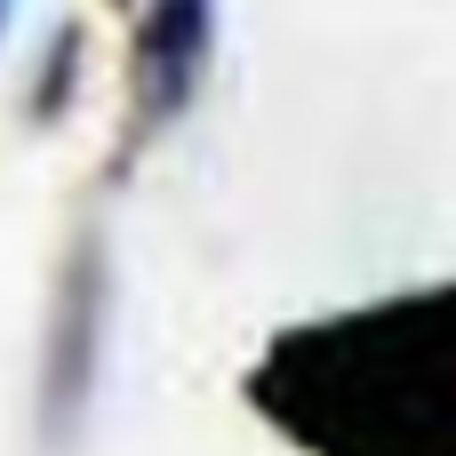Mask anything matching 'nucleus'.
I'll return each mask as SVG.
<instances>
[{"instance_id": "2", "label": "nucleus", "mask_w": 456, "mask_h": 456, "mask_svg": "<svg viewBox=\"0 0 456 456\" xmlns=\"http://www.w3.org/2000/svg\"><path fill=\"white\" fill-rule=\"evenodd\" d=\"M104 321H112V265H104V240L80 232L56 273L48 345H40V441L48 449H72V433L88 425L96 369H104Z\"/></svg>"}, {"instance_id": "4", "label": "nucleus", "mask_w": 456, "mask_h": 456, "mask_svg": "<svg viewBox=\"0 0 456 456\" xmlns=\"http://www.w3.org/2000/svg\"><path fill=\"white\" fill-rule=\"evenodd\" d=\"M72 88H80V24L64 16L48 32V56H40V80H32V120H56L72 104Z\"/></svg>"}, {"instance_id": "6", "label": "nucleus", "mask_w": 456, "mask_h": 456, "mask_svg": "<svg viewBox=\"0 0 456 456\" xmlns=\"http://www.w3.org/2000/svg\"><path fill=\"white\" fill-rule=\"evenodd\" d=\"M112 8H128V0H112Z\"/></svg>"}, {"instance_id": "1", "label": "nucleus", "mask_w": 456, "mask_h": 456, "mask_svg": "<svg viewBox=\"0 0 456 456\" xmlns=\"http://www.w3.org/2000/svg\"><path fill=\"white\" fill-rule=\"evenodd\" d=\"M248 401L313 456H456V281L289 329Z\"/></svg>"}, {"instance_id": "5", "label": "nucleus", "mask_w": 456, "mask_h": 456, "mask_svg": "<svg viewBox=\"0 0 456 456\" xmlns=\"http://www.w3.org/2000/svg\"><path fill=\"white\" fill-rule=\"evenodd\" d=\"M8 8H16V0H0V32H8Z\"/></svg>"}, {"instance_id": "3", "label": "nucleus", "mask_w": 456, "mask_h": 456, "mask_svg": "<svg viewBox=\"0 0 456 456\" xmlns=\"http://www.w3.org/2000/svg\"><path fill=\"white\" fill-rule=\"evenodd\" d=\"M208 48H216V0H152L136 24V136H160L168 120H184V104L208 80Z\"/></svg>"}]
</instances>
